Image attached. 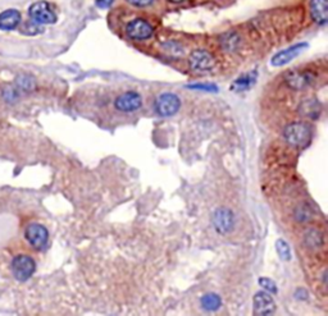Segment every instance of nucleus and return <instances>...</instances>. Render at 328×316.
Returning <instances> with one entry per match:
<instances>
[{"mask_svg":"<svg viewBox=\"0 0 328 316\" xmlns=\"http://www.w3.org/2000/svg\"><path fill=\"white\" fill-rule=\"evenodd\" d=\"M189 88H195V90H201V91H209V92H214L217 91L216 85H212V83H198V85H192L189 86Z\"/></svg>","mask_w":328,"mask_h":316,"instance_id":"b1692460","label":"nucleus"},{"mask_svg":"<svg viewBox=\"0 0 328 316\" xmlns=\"http://www.w3.org/2000/svg\"><path fill=\"white\" fill-rule=\"evenodd\" d=\"M113 2H114V0H96L95 4L96 7H99V8H109L113 4Z\"/></svg>","mask_w":328,"mask_h":316,"instance_id":"a878e982","label":"nucleus"},{"mask_svg":"<svg viewBox=\"0 0 328 316\" xmlns=\"http://www.w3.org/2000/svg\"><path fill=\"white\" fill-rule=\"evenodd\" d=\"M21 23V13L17 9H7L0 13V29L12 31Z\"/></svg>","mask_w":328,"mask_h":316,"instance_id":"2eb2a0df","label":"nucleus"},{"mask_svg":"<svg viewBox=\"0 0 328 316\" xmlns=\"http://www.w3.org/2000/svg\"><path fill=\"white\" fill-rule=\"evenodd\" d=\"M283 137L290 146L303 147L309 142L312 137V128L304 122L290 123L283 130Z\"/></svg>","mask_w":328,"mask_h":316,"instance_id":"f257e3e1","label":"nucleus"},{"mask_svg":"<svg viewBox=\"0 0 328 316\" xmlns=\"http://www.w3.org/2000/svg\"><path fill=\"white\" fill-rule=\"evenodd\" d=\"M314 80L315 77L312 72L300 71V69H292V71L286 73L285 76V81L288 87L296 91H302L310 87Z\"/></svg>","mask_w":328,"mask_h":316,"instance_id":"6e6552de","label":"nucleus"},{"mask_svg":"<svg viewBox=\"0 0 328 316\" xmlns=\"http://www.w3.org/2000/svg\"><path fill=\"white\" fill-rule=\"evenodd\" d=\"M41 31H43V28L40 27V24L36 23V22L32 21V19L29 22H26L21 28V32L24 35H36L40 34Z\"/></svg>","mask_w":328,"mask_h":316,"instance_id":"4be33fe9","label":"nucleus"},{"mask_svg":"<svg viewBox=\"0 0 328 316\" xmlns=\"http://www.w3.org/2000/svg\"><path fill=\"white\" fill-rule=\"evenodd\" d=\"M126 32H127L128 38L132 39V40L142 41L152 38L154 29H153L152 24H150L149 22L142 18H137L134 19V21H131L130 23L127 24Z\"/></svg>","mask_w":328,"mask_h":316,"instance_id":"9b49d317","label":"nucleus"},{"mask_svg":"<svg viewBox=\"0 0 328 316\" xmlns=\"http://www.w3.org/2000/svg\"><path fill=\"white\" fill-rule=\"evenodd\" d=\"M297 112L302 117L308 118V119L315 120L320 117L322 114V104L319 103V100L314 98L307 99V100L302 101L297 108Z\"/></svg>","mask_w":328,"mask_h":316,"instance_id":"ddd939ff","label":"nucleus"},{"mask_svg":"<svg viewBox=\"0 0 328 316\" xmlns=\"http://www.w3.org/2000/svg\"><path fill=\"white\" fill-rule=\"evenodd\" d=\"M304 243L309 250H319L324 244V234L317 228H310L304 234Z\"/></svg>","mask_w":328,"mask_h":316,"instance_id":"dca6fc26","label":"nucleus"},{"mask_svg":"<svg viewBox=\"0 0 328 316\" xmlns=\"http://www.w3.org/2000/svg\"><path fill=\"white\" fill-rule=\"evenodd\" d=\"M212 223L219 234H228L235 228V214L227 207H218L212 215Z\"/></svg>","mask_w":328,"mask_h":316,"instance_id":"20e7f679","label":"nucleus"},{"mask_svg":"<svg viewBox=\"0 0 328 316\" xmlns=\"http://www.w3.org/2000/svg\"><path fill=\"white\" fill-rule=\"evenodd\" d=\"M313 216H314L313 209L308 204H302L295 207L293 218H295L296 222H299V223H308V222L312 220Z\"/></svg>","mask_w":328,"mask_h":316,"instance_id":"a211bd4d","label":"nucleus"},{"mask_svg":"<svg viewBox=\"0 0 328 316\" xmlns=\"http://www.w3.org/2000/svg\"><path fill=\"white\" fill-rule=\"evenodd\" d=\"M27 242L31 244L35 250H43L46 247L49 239V232L44 226L38 223L29 224L24 232Z\"/></svg>","mask_w":328,"mask_h":316,"instance_id":"1a4fd4ad","label":"nucleus"},{"mask_svg":"<svg viewBox=\"0 0 328 316\" xmlns=\"http://www.w3.org/2000/svg\"><path fill=\"white\" fill-rule=\"evenodd\" d=\"M310 14L315 23L324 26L328 21V2L327 0H312L310 2Z\"/></svg>","mask_w":328,"mask_h":316,"instance_id":"4468645a","label":"nucleus"},{"mask_svg":"<svg viewBox=\"0 0 328 316\" xmlns=\"http://www.w3.org/2000/svg\"><path fill=\"white\" fill-rule=\"evenodd\" d=\"M172 2H174V3H181V2H184V0H172Z\"/></svg>","mask_w":328,"mask_h":316,"instance_id":"bb28decb","label":"nucleus"},{"mask_svg":"<svg viewBox=\"0 0 328 316\" xmlns=\"http://www.w3.org/2000/svg\"><path fill=\"white\" fill-rule=\"evenodd\" d=\"M181 108V99L173 92H163L155 101V110L162 117H172Z\"/></svg>","mask_w":328,"mask_h":316,"instance_id":"7ed1b4c3","label":"nucleus"},{"mask_svg":"<svg viewBox=\"0 0 328 316\" xmlns=\"http://www.w3.org/2000/svg\"><path fill=\"white\" fill-rule=\"evenodd\" d=\"M127 2L135 7H146L153 3V0H127Z\"/></svg>","mask_w":328,"mask_h":316,"instance_id":"393cba45","label":"nucleus"},{"mask_svg":"<svg viewBox=\"0 0 328 316\" xmlns=\"http://www.w3.org/2000/svg\"><path fill=\"white\" fill-rule=\"evenodd\" d=\"M142 107V98L139 92L127 91L115 98L114 108L121 113H134Z\"/></svg>","mask_w":328,"mask_h":316,"instance_id":"423d86ee","label":"nucleus"},{"mask_svg":"<svg viewBox=\"0 0 328 316\" xmlns=\"http://www.w3.org/2000/svg\"><path fill=\"white\" fill-rule=\"evenodd\" d=\"M308 48L307 43H300L296 44V45L290 46V48L285 49V50H281L280 53L276 54L272 58V66L275 67H282L286 66L287 63H290L291 60L296 58L297 55H300L303 50Z\"/></svg>","mask_w":328,"mask_h":316,"instance_id":"f8f14e48","label":"nucleus"},{"mask_svg":"<svg viewBox=\"0 0 328 316\" xmlns=\"http://www.w3.org/2000/svg\"><path fill=\"white\" fill-rule=\"evenodd\" d=\"M276 251H277L280 259H282L283 261L291 260V250L287 242L282 238H278L276 241Z\"/></svg>","mask_w":328,"mask_h":316,"instance_id":"6ab92c4d","label":"nucleus"},{"mask_svg":"<svg viewBox=\"0 0 328 316\" xmlns=\"http://www.w3.org/2000/svg\"><path fill=\"white\" fill-rule=\"evenodd\" d=\"M200 303L204 310L213 312V311H217L221 308L222 298L218 295H216V293H206L205 296L201 297Z\"/></svg>","mask_w":328,"mask_h":316,"instance_id":"f3484780","label":"nucleus"},{"mask_svg":"<svg viewBox=\"0 0 328 316\" xmlns=\"http://www.w3.org/2000/svg\"><path fill=\"white\" fill-rule=\"evenodd\" d=\"M253 310L254 315L258 316H267L272 315L277 310V305H276L275 300L271 296L270 292L267 291H260L256 292L253 300Z\"/></svg>","mask_w":328,"mask_h":316,"instance_id":"9d476101","label":"nucleus"},{"mask_svg":"<svg viewBox=\"0 0 328 316\" xmlns=\"http://www.w3.org/2000/svg\"><path fill=\"white\" fill-rule=\"evenodd\" d=\"M259 286H260L263 290H265L270 293H277V286L273 282L272 279L270 278H260L259 279Z\"/></svg>","mask_w":328,"mask_h":316,"instance_id":"5701e85b","label":"nucleus"},{"mask_svg":"<svg viewBox=\"0 0 328 316\" xmlns=\"http://www.w3.org/2000/svg\"><path fill=\"white\" fill-rule=\"evenodd\" d=\"M36 270V263L31 256L18 255L12 261V271L18 282H26Z\"/></svg>","mask_w":328,"mask_h":316,"instance_id":"f03ea898","label":"nucleus"},{"mask_svg":"<svg viewBox=\"0 0 328 316\" xmlns=\"http://www.w3.org/2000/svg\"><path fill=\"white\" fill-rule=\"evenodd\" d=\"M254 81H255V77H254V76H251V75L241 76L240 78H237V80L233 82L232 90H236V91L248 90V88L253 85Z\"/></svg>","mask_w":328,"mask_h":316,"instance_id":"aec40b11","label":"nucleus"},{"mask_svg":"<svg viewBox=\"0 0 328 316\" xmlns=\"http://www.w3.org/2000/svg\"><path fill=\"white\" fill-rule=\"evenodd\" d=\"M32 21L39 24H53L56 22V14L51 6L46 2H36L28 9Z\"/></svg>","mask_w":328,"mask_h":316,"instance_id":"39448f33","label":"nucleus"},{"mask_svg":"<svg viewBox=\"0 0 328 316\" xmlns=\"http://www.w3.org/2000/svg\"><path fill=\"white\" fill-rule=\"evenodd\" d=\"M35 85V80H34V77H31V76L22 75L17 78V86H18L19 88H22L23 91L34 90Z\"/></svg>","mask_w":328,"mask_h":316,"instance_id":"412c9836","label":"nucleus"},{"mask_svg":"<svg viewBox=\"0 0 328 316\" xmlns=\"http://www.w3.org/2000/svg\"><path fill=\"white\" fill-rule=\"evenodd\" d=\"M189 66L195 72H209L216 66V60L209 51L198 49L190 54Z\"/></svg>","mask_w":328,"mask_h":316,"instance_id":"0eeeda50","label":"nucleus"}]
</instances>
